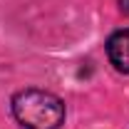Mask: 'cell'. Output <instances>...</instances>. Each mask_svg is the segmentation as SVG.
Returning <instances> with one entry per match:
<instances>
[{
    "instance_id": "7a4b0ae2",
    "label": "cell",
    "mask_w": 129,
    "mask_h": 129,
    "mask_svg": "<svg viewBox=\"0 0 129 129\" xmlns=\"http://www.w3.org/2000/svg\"><path fill=\"white\" fill-rule=\"evenodd\" d=\"M107 55H109V62L119 70L129 75V30H119L114 32L107 42Z\"/></svg>"
},
{
    "instance_id": "6da1fadb",
    "label": "cell",
    "mask_w": 129,
    "mask_h": 129,
    "mask_svg": "<svg viewBox=\"0 0 129 129\" xmlns=\"http://www.w3.org/2000/svg\"><path fill=\"white\" fill-rule=\"evenodd\" d=\"M13 114L25 129H60L64 104L45 89H22L13 97Z\"/></svg>"
},
{
    "instance_id": "3957f363",
    "label": "cell",
    "mask_w": 129,
    "mask_h": 129,
    "mask_svg": "<svg viewBox=\"0 0 129 129\" xmlns=\"http://www.w3.org/2000/svg\"><path fill=\"white\" fill-rule=\"evenodd\" d=\"M119 8H122L124 15H129V0H119Z\"/></svg>"
}]
</instances>
